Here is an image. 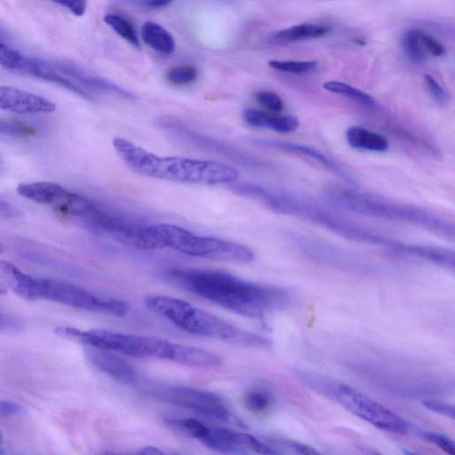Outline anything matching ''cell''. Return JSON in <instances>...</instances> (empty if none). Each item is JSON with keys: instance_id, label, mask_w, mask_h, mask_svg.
I'll return each mask as SVG.
<instances>
[{"instance_id": "6da1fadb", "label": "cell", "mask_w": 455, "mask_h": 455, "mask_svg": "<svg viewBox=\"0 0 455 455\" xmlns=\"http://www.w3.org/2000/svg\"><path fill=\"white\" fill-rule=\"evenodd\" d=\"M164 277L182 290L254 319L263 318L288 300L283 289L251 283L219 270L172 268Z\"/></svg>"}, {"instance_id": "7a4b0ae2", "label": "cell", "mask_w": 455, "mask_h": 455, "mask_svg": "<svg viewBox=\"0 0 455 455\" xmlns=\"http://www.w3.org/2000/svg\"><path fill=\"white\" fill-rule=\"evenodd\" d=\"M55 333L91 347L135 358L154 357L197 368H208L213 361V355L210 351L157 337L122 333L104 329L83 331L68 326L57 328Z\"/></svg>"}, {"instance_id": "3957f363", "label": "cell", "mask_w": 455, "mask_h": 455, "mask_svg": "<svg viewBox=\"0 0 455 455\" xmlns=\"http://www.w3.org/2000/svg\"><path fill=\"white\" fill-rule=\"evenodd\" d=\"M113 146L131 170L147 177L204 185L228 184L238 178L235 169L219 162L158 156L121 137L113 139Z\"/></svg>"}, {"instance_id": "277c9868", "label": "cell", "mask_w": 455, "mask_h": 455, "mask_svg": "<svg viewBox=\"0 0 455 455\" xmlns=\"http://www.w3.org/2000/svg\"><path fill=\"white\" fill-rule=\"evenodd\" d=\"M328 198L353 213L415 225L447 239L454 238V225L420 207L338 184L327 187Z\"/></svg>"}, {"instance_id": "5b68a950", "label": "cell", "mask_w": 455, "mask_h": 455, "mask_svg": "<svg viewBox=\"0 0 455 455\" xmlns=\"http://www.w3.org/2000/svg\"><path fill=\"white\" fill-rule=\"evenodd\" d=\"M146 307L181 330L212 338L240 347H268L270 341L256 333L244 331L222 318L187 301L166 295L145 299Z\"/></svg>"}, {"instance_id": "8992f818", "label": "cell", "mask_w": 455, "mask_h": 455, "mask_svg": "<svg viewBox=\"0 0 455 455\" xmlns=\"http://www.w3.org/2000/svg\"><path fill=\"white\" fill-rule=\"evenodd\" d=\"M253 199L275 212L299 218L354 242L387 247L394 242L300 196L258 186Z\"/></svg>"}, {"instance_id": "52a82bcc", "label": "cell", "mask_w": 455, "mask_h": 455, "mask_svg": "<svg viewBox=\"0 0 455 455\" xmlns=\"http://www.w3.org/2000/svg\"><path fill=\"white\" fill-rule=\"evenodd\" d=\"M16 190L20 196L47 206L66 220L93 233L98 232L107 214L87 197L55 182L20 183Z\"/></svg>"}, {"instance_id": "ba28073f", "label": "cell", "mask_w": 455, "mask_h": 455, "mask_svg": "<svg viewBox=\"0 0 455 455\" xmlns=\"http://www.w3.org/2000/svg\"><path fill=\"white\" fill-rule=\"evenodd\" d=\"M159 249L170 247L188 256L213 260L250 263L253 251L247 246L220 238L202 236L172 224L149 226Z\"/></svg>"}, {"instance_id": "9c48e42d", "label": "cell", "mask_w": 455, "mask_h": 455, "mask_svg": "<svg viewBox=\"0 0 455 455\" xmlns=\"http://www.w3.org/2000/svg\"><path fill=\"white\" fill-rule=\"evenodd\" d=\"M299 378L312 389L378 428L399 435L409 431L403 418L348 385L309 373H302Z\"/></svg>"}, {"instance_id": "30bf717a", "label": "cell", "mask_w": 455, "mask_h": 455, "mask_svg": "<svg viewBox=\"0 0 455 455\" xmlns=\"http://www.w3.org/2000/svg\"><path fill=\"white\" fill-rule=\"evenodd\" d=\"M166 422L173 429L217 451L240 453L251 451L262 454L277 453L267 440H261L252 435L212 426L195 419L173 418L168 419Z\"/></svg>"}, {"instance_id": "8fae6325", "label": "cell", "mask_w": 455, "mask_h": 455, "mask_svg": "<svg viewBox=\"0 0 455 455\" xmlns=\"http://www.w3.org/2000/svg\"><path fill=\"white\" fill-rule=\"evenodd\" d=\"M38 299L58 302L88 311L125 315L129 305L118 299L99 296L67 282L36 278Z\"/></svg>"}, {"instance_id": "7c38bea8", "label": "cell", "mask_w": 455, "mask_h": 455, "mask_svg": "<svg viewBox=\"0 0 455 455\" xmlns=\"http://www.w3.org/2000/svg\"><path fill=\"white\" fill-rule=\"evenodd\" d=\"M155 396L211 419L241 427L243 423L218 395L185 386H161L151 389Z\"/></svg>"}, {"instance_id": "4fadbf2b", "label": "cell", "mask_w": 455, "mask_h": 455, "mask_svg": "<svg viewBox=\"0 0 455 455\" xmlns=\"http://www.w3.org/2000/svg\"><path fill=\"white\" fill-rule=\"evenodd\" d=\"M158 124L170 136L195 149L220 156L248 168H260L265 165L246 152L200 133L175 117L162 116L158 119Z\"/></svg>"}, {"instance_id": "5bb4252c", "label": "cell", "mask_w": 455, "mask_h": 455, "mask_svg": "<svg viewBox=\"0 0 455 455\" xmlns=\"http://www.w3.org/2000/svg\"><path fill=\"white\" fill-rule=\"evenodd\" d=\"M0 109L16 114H49L54 102L43 96L12 86L0 85Z\"/></svg>"}, {"instance_id": "9a60e30c", "label": "cell", "mask_w": 455, "mask_h": 455, "mask_svg": "<svg viewBox=\"0 0 455 455\" xmlns=\"http://www.w3.org/2000/svg\"><path fill=\"white\" fill-rule=\"evenodd\" d=\"M251 141L261 148L307 156L319 163L326 169L339 176L341 179L349 182L350 184L353 185L355 183L354 178L349 173H347L331 159L323 155L321 151L310 146L262 138H252Z\"/></svg>"}, {"instance_id": "2e32d148", "label": "cell", "mask_w": 455, "mask_h": 455, "mask_svg": "<svg viewBox=\"0 0 455 455\" xmlns=\"http://www.w3.org/2000/svg\"><path fill=\"white\" fill-rule=\"evenodd\" d=\"M86 356L97 369L116 381L125 385H133L138 382L135 370L124 359L114 355V352L89 347Z\"/></svg>"}, {"instance_id": "e0dca14e", "label": "cell", "mask_w": 455, "mask_h": 455, "mask_svg": "<svg viewBox=\"0 0 455 455\" xmlns=\"http://www.w3.org/2000/svg\"><path fill=\"white\" fill-rule=\"evenodd\" d=\"M0 280L20 298L26 300L38 299L36 278L4 259H0Z\"/></svg>"}, {"instance_id": "ac0fdd59", "label": "cell", "mask_w": 455, "mask_h": 455, "mask_svg": "<svg viewBox=\"0 0 455 455\" xmlns=\"http://www.w3.org/2000/svg\"><path fill=\"white\" fill-rule=\"evenodd\" d=\"M393 250L400 253L423 259L447 269L453 270L455 267L454 251L450 249L397 243Z\"/></svg>"}, {"instance_id": "d6986e66", "label": "cell", "mask_w": 455, "mask_h": 455, "mask_svg": "<svg viewBox=\"0 0 455 455\" xmlns=\"http://www.w3.org/2000/svg\"><path fill=\"white\" fill-rule=\"evenodd\" d=\"M331 28L318 23L305 22L275 32L271 39L277 44H294L324 36Z\"/></svg>"}, {"instance_id": "ffe728a7", "label": "cell", "mask_w": 455, "mask_h": 455, "mask_svg": "<svg viewBox=\"0 0 455 455\" xmlns=\"http://www.w3.org/2000/svg\"><path fill=\"white\" fill-rule=\"evenodd\" d=\"M346 140L351 148L361 150L384 152L388 148V142L384 136L360 126L348 128Z\"/></svg>"}, {"instance_id": "44dd1931", "label": "cell", "mask_w": 455, "mask_h": 455, "mask_svg": "<svg viewBox=\"0 0 455 455\" xmlns=\"http://www.w3.org/2000/svg\"><path fill=\"white\" fill-rule=\"evenodd\" d=\"M143 41L156 52L169 55L175 50L172 35L162 25L154 21H146L141 28Z\"/></svg>"}, {"instance_id": "7402d4cb", "label": "cell", "mask_w": 455, "mask_h": 455, "mask_svg": "<svg viewBox=\"0 0 455 455\" xmlns=\"http://www.w3.org/2000/svg\"><path fill=\"white\" fill-rule=\"evenodd\" d=\"M422 33L423 31L419 28H411L403 35L402 40V46L406 58L415 65H421L427 59V54L421 44Z\"/></svg>"}, {"instance_id": "603a6c76", "label": "cell", "mask_w": 455, "mask_h": 455, "mask_svg": "<svg viewBox=\"0 0 455 455\" xmlns=\"http://www.w3.org/2000/svg\"><path fill=\"white\" fill-rule=\"evenodd\" d=\"M324 90L343 96L358 104L372 107L376 105L375 100L368 93L339 81H327L323 84Z\"/></svg>"}, {"instance_id": "cb8c5ba5", "label": "cell", "mask_w": 455, "mask_h": 455, "mask_svg": "<svg viewBox=\"0 0 455 455\" xmlns=\"http://www.w3.org/2000/svg\"><path fill=\"white\" fill-rule=\"evenodd\" d=\"M104 21L117 35L126 40L133 47L140 49V44L134 27L126 19L120 15L108 13L104 16Z\"/></svg>"}, {"instance_id": "d4e9b609", "label": "cell", "mask_w": 455, "mask_h": 455, "mask_svg": "<svg viewBox=\"0 0 455 455\" xmlns=\"http://www.w3.org/2000/svg\"><path fill=\"white\" fill-rule=\"evenodd\" d=\"M268 66L276 71L289 74H305L313 71L317 62L315 60H279L268 61Z\"/></svg>"}, {"instance_id": "484cf974", "label": "cell", "mask_w": 455, "mask_h": 455, "mask_svg": "<svg viewBox=\"0 0 455 455\" xmlns=\"http://www.w3.org/2000/svg\"><path fill=\"white\" fill-rule=\"evenodd\" d=\"M278 116L271 115L263 110L247 108L243 113L244 122L256 128L275 130Z\"/></svg>"}, {"instance_id": "4316f807", "label": "cell", "mask_w": 455, "mask_h": 455, "mask_svg": "<svg viewBox=\"0 0 455 455\" xmlns=\"http://www.w3.org/2000/svg\"><path fill=\"white\" fill-rule=\"evenodd\" d=\"M246 408L254 413L266 412L272 405V396L266 390L253 389L246 393L244 396Z\"/></svg>"}, {"instance_id": "83f0119b", "label": "cell", "mask_w": 455, "mask_h": 455, "mask_svg": "<svg viewBox=\"0 0 455 455\" xmlns=\"http://www.w3.org/2000/svg\"><path fill=\"white\" fill-rule=\"evenodd\" d=\"M25 59L26 56L0 42V67L9 71L20 73Z\"/></svg>"}, {"instance_id": "f1b7e54d", "label": "cell", "mask_w": 455, "mask_h": 455, "mask_svg": "<svg viewBox=\"0 0 455 455\" xmlns=\"http://www.w3.org/2000/svg\"><path fill=\"white\" fill-rule=\"evenodd\" d=\"M197 76V70L190 65H180L170 68L166 74L167 80L174 85H187L193 83Z\"/></svg>"}, {"instance_id": "f546056e", "label": "cell", "mask_w": 455, "mask_h": 455, "mask_svg": "<svg viewBox=\"0 0 455 455\" xmlns=\"http://www.w3.org/2000/svg\"><path fill=\"white\" fill-rule=\"evenodd\" d=\"M35 134V130L21 122L0 118V135L11 137H30Z\"/></svg>"}, {"instance_id": "4dcf8cb0", "label": "cell", "mask_w": 455, "mask_h": 455, "mask_svg": "<svg viewBox=\"0 0 455 455\" xmlns=\"http://www.w3.org/2000/svg\"><path fill=\"white\" fill-rule=\"evenodd\" d=\"M257 101L272 112H281L283 108V102L281 97L275 92L260 91L255 95Z\"/></svg>"}, {"instance_id": "1f68e13d", "label": "cell", "mask_w": 455, "mask_h": 455, "mask_svg": "<svg viewBox=\"0 0 455 455\" xmlns=\"http://www.w3.org/2000/svg\"><path fill=\"white\" fill-rule=\"evenodd\" d=\"M419 435L424 440L435 443L446 453L455 454V443L446 435L434 432H419Z\"/></svg>"}, {"instance_id": "d6a6232c", "label": "cell", "mask_w": 455, "mask_h": 455, "mask_svg": "<svg viewBox=\"0 0 455 455\" xmlns=\"http://www.w3.org/2000/svg\"><path fill=\"white\" fill-rule=\"evenodd\" d=\"M424 82L431 95L441 103H448L451 100L449 92L429 74L423 76Z\"/></svg>"}, {"instance_id": "836d02e7", "label": "cell", "mask_w": 455, "mask_h": 455, "mask_svg": "<svg viewBox=\"0 0 455 455\" xmlns=\"http://www.w3.org/2000/svg\"><path fill=\"white\" fill-rule=\"evenodd\" d=\"M421 44L426 52L433 57H441L445 53V48L436 38L423 31L421 35Z\"/></svg>"}, {"instance_id": "e575fe53", "label": "cell", "mask_w": 455, "mask_h": 455, "mask_svg": "<svg viewBox=\"0 0 455 455\" xmlns=\"http://www.w3.org/2000/svg\"><path fill=\"white\" fill-rule=\"evenodd\" d=\"M422 403L427 410L454 419L455 411L452 404L433 399L424 400Z\"/></svg>"}, {"instance_id": "d590c367", "label": "cell", "mask_w": 455, "mask_h": 455, "mask_svg": "<svg viewBox=\"0 0 455 455\" xmlns=\"http://www.w3.org/2000/svg\"><path fill=\"white\" fill-rule=\"evenodd\" d=\"M58 4L76 16H83L86 11L87 0H51Z\"/></svg>"}, {"instance_id": "8d00e7d4", "label": "cell", "mask_w": 455, "mask_h": 455, "mask_svg": "<svg viewBox=\"0 0 455 455\" xmlns=\"http://www.w3.org/2000/svg\"><path fill=\"white\" fill-rule=\"evenodd\" d=\"M25 408L12 401L0 400V418H7L24 413Z\"/></svg>"}, {"instance_id": "74e56055", "label": "cell", "mask_w": 455, "mask_h": 455, "mask_svg": "<svg viewBox=\"0 0 455 455\" xmlns=\"http://www.w3.org/2000/svg\"><path fill=\"white\" fill-rule=\"evenodd\" d=\"M19 215L18 210L8 202L0 200V220L15 218Z\"/></svg>"}, {"instance_id": "f35d334b", "label": "cell", "mask_w": 455, "mask_h": 455, "mask_svg": "<svg viewBox=\"0 0 455 455\" xmlns=\"http://www.w3.org/2000/svg\"><path fill=\"white\" fill-rule=\"evenodd\" d=\"M173 0H143L140 4L150 9H158L169 5Z\"/></svg>"}, {"instance_id": "ab89813d", "label": "cell", "mask_w": 455, "mask_h": 455, "mask_svg": "<svg viewBox=\"0 0 455 455\" xmlns=\"http://www.w3.org/2000/svg\"><path fill=\"white\" fill-rule=\"evenodd\" d=\"M139 453L143 454H161L164 453L160 449L156 447H144L140 451H138Z\"/></svg>"}, {"instance_id": "60d3db41", "label": "cell", "mask_w": 455, "mask_h": 455, "mask_svg": "<svg viewBox=\"0 0 455 455\" xmlns=\"http://www.w3.org/2000/svg\"><path fill=\"white\" fill-rule=\"evenodd\" d=\"M6 292V287L4 283H0V295Z\"/></svg>"}, {"instance_id": "b9f144b4", "label": "cell", "mask_w": 455, "mask_h": 455, "mask_svg": "<svg viewBox=\"0 0 455 455\" xmlns=\"http://www.w3.org/2000/svg\"><path fill=\"white\" fill-rule=\"evenodd\" d=\"M4 251V246L3 244L0 243V253Z\"/></svg>"}, {"instance_id": "7bdbcfd3", "label": "cell", "mask_w": 455, "mask_h": 455, "mask_svg": "<svg viewBox=\"0 0 455 455\" xmlns=\"http://www.w3.org/2000/svg\"><path fill=\"white\" fill-rule=\"evenodd\" d=\"M2 443V435H1V433H0V445Z\"/></svg>"}]
</instances>
